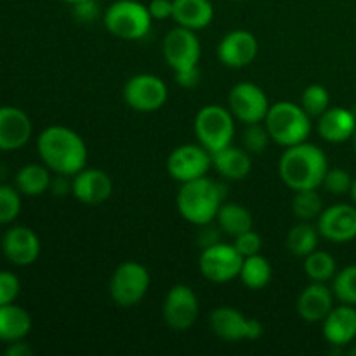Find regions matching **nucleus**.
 <instances>
[{
  "label": "nucleus",
  "mask_w": 356,
  "mask_h": 356,
  "mask_svg": "<svg viewBox=\"0 0 356 356\" xmlns=\"http://www.w3.org/2000/svg\"><path fill=\"white\" fill-rule=\"evenodd\" d=\"M37 152L42 163L54 174L73 177L86 169L87 146L79 132L65 125H51L37 138Z\"/></svg>",
  "instance_id": "f257e3e1"
},
{
  "label": "nucleus",
  "mask_w": 356,
  "mask_h": 356,
  "mask_svg": "<svg viewBox=\"0 0 356 356\" xmlns=\"http://www.w3.org/2000/svg\"><path fill=\"white\" fill-rule=\"evenodd\" d=\"M327 170L329 160L323 149L308 141L285 148L278 163V174L292 191L318 190Z\"/></svg>",
  "instance_id": "f03ea898"
},
{
  "label": "nucleus",
  "mask_w": 356,
  "mask_h": 356,
  "mask_svg": "<svg viewBox=\"0 0 356 356\" xmlns=\"http://www.w3.org/2000/svg\"><path fill=\"white\" fill-rule=\"evenodd\" d=\"M225 198V186L204 176L181 184L177 191V211L195 226H205L216 221L219 207Z\"/></svg>",
  "instance_id": "7ed1b4c3"
},
{
  "label": "nucleus",
  "mask_w": 356,
  "mask_h": 356,
  "mask_svg": "<svg viewBox=\"0 0 356 356\" xmlns=\"http://www.w3.org/2000/svg\"><path fill=\"white\" fill-rule=\"evenodd\" d=\"M271 141L289 148L308 141L312 134V117L305 111L301 104L291 101H278L271 104L264 118Z\"/></svg>",
  "instance_id": "20e7f679"
},
{
  "label": "nucleus",
  "mask_w": 356,
  "mask_h": 356,
  "mask_svg": "<svg viewBox=\"0 0 356 356\" xmlns=\"http://www.w3.org/2000/svg\"><path fill=\"white\" fill-rule=\"evenodd\" d=\"M152 16L138 0H117L103 14L104 28L122 40H141L149 33Z\"/></svg>",
  "instance_id": "39448f33"
},
{
  "label": "nucleus",
  "mask_w": 356,
  "mask_h": 356,
  "mask_svg": "<svg viewBox=\"0 0 356 356\" xmlns=\"http://www.w3.org/2000/svg\"><path fill=\"white\" fill-rule=\"evenodd\" d=\"M193 127L198 145L204 146L212 155L233 143L235 117L228 108H222L219 104H207L198 110Z\"/></svg>",
  "instance_id": "423d86ee"
},
{
  "label": "nucleus",
  "mask_w": 356,
  "mask_h": 356,
  "mask_svg": "<svg viewBox=\"0 0 356 356\" xmlns=\"http://www.w3.org/2000/svg\"><path fill=\"white\" fill-rule=\"evenodd\" d=\"M149 282L152 277L148 268L136 261H125L118 264L111 275L108 291L115 305L120 308H132L143 301L149 289Z\"/></svg>",
  "instance_id": "0eeeda50"
},
{
  "label": "nucleus",
  "mask_w": 356,
  "mask_h": 356,
  "mask_svg": "<svg viewBox=\"0 0 356 356\" xmlns=\"http://www.w3.org/2000/svg\"><path fill=\"white\" fill-rule=\"evenodd\" d=\"M243 257L240 256L235 245L229 243H212V245L204 247L198 259V268H200L202 277L207 278L214 284H228L235 280L240 275Z\"/></svg>",
  "instance_id": "6e6552de"
},
{
  "label": "nucleus",
  "mask_w": 356,
  "mask_h": 356,
  "mask_svg": "<svg viewBox=\"0 0 356 356\" xmlns=\"http://www.w3.org/2000/svg\"><path fill=\"white\" fill-rule=\"evenodd\" d=\"M169 97L167 83L152 73H139L131 76L124 86V101L129 108L141 113L160 110Z\"/></svg>",
  "instance_id": "1a4fd4ad"
},
{
  "label": "nucleus",
  "mask_w": 356,
  "mask_h": 356,
  "mask_svg": "<svg viewBox=\"0 0 356 356\" xmlns=\"http://www.w3.org/2000/svg\"><path fill=\"white\" fill-rule=\"evenodd\" d=\"M270 106L266 92L256 83L240 82L229 90L228 110L236 120L245 125L264 122Z\"/></svg>",
  "instance_id": "9d476101"
},
{
  "label": "nucleus",
  "mask_w": 356,
  "mask_h": 356,
  "mask_svg": "<svg viewBox=\"0 0 356 356\" xmlns=\"http://www.w3.org/2000/svg\"><path fill=\"white\" fill-rule=\"evenodd\" d=\"M211 167L212 155L202 145H181L167 159V172L181 184L207 176Z\"/></svg>",
  "instance_id": "9b49d317"
},
{
  "label": "nucleus",
  "mask_w": 356,
  "mask_h": 356,
  "mask_svg": "<svg viewBox=\"0 0 356 356\" xmlns=\"http://www.w3.org/2000/svg\"><path fill=\"white\" fill-rule=\"evenodd\" d=\"M200 313L198 298L193 289L184 284H177L170 287L163 299L162 315L167 325L176 332H184L195 325Z\"/></svg>",
  "instance_id": "f8f14e48"
},
{
  "label": "nucleus",
  "mask_w": 356,
  "mask_h": 356,
  "mask_svg": "<svg viewBox=\"0 0 356 356\" xmlns=\"http://www.w3.org/2000/svg\"><path fill=\"white\" fill-rule=\"evenodd\" d=\"M162 52L167 65L174 72H179V70L198 66L202 56V45L193 30L176 26L163 38Z\"/></svg>",
  "instance_id": "ddd939ff"
},
{
  "label": "nucleus",
  "mask_w": 356,
  "mask_h": 356,
  "mask_svg": "<svg viewBox=\"0 0 356 356\" xmlns=\"http://www.w3.org/2000/svg\"><path fill=\"white\" fill-rule=\"evenodd\" d=\"M320 236L334 243L356 240V205L336 204L323 209L316 219Z\"/></svg>",
  "instance_id": "4468645a"
},
{
  "label": "nucleus",
  "mask_w": 356,
  "mask_h": 356,
  "mask_svg": "<svg viewBox=\"0 0 356 356\" xmlns=\"http://www.w3.org/2000/svg\"><path fill=\"white\" fill-rule=\"evenodd\" d=\"M40 238L28 226H13L2 236V252L16 266H30L40 256Z\"/></svg>",
  "instance_id": "2eb2a0df"
},
{
  "label": "nucleus",
  "mask_w": 356,
  "mask_h": 356,
  "mask_svg": "<svg viewBox=\"0 0 356 356\" xmlns=\"http://www.w3.org/2000/svg\"><path fill=\"white\" fill-rule=\"evenodd\" d=\"M259 44L254 33L247 30H233L218 44V59L228 68H245L256 59Z\"/></svg>",
  "instance_id": "dca6fc26"
},
{
  "label": "nucleus",
  "mask_w": 356,
  "mask_h": 356,
  "mask_svg": "<svg viewBox=\"0 0 356 356\" xmlns=\"http://www.w3.org/2000/svg\"><path fill=\"white\" fill-rule=\"evenodd\" d=\"M72 193L82 204L101 205L113 193V181L101 169H82L72 177Z\"/></svg>",
  "instance_id": "f3484780"
},
{
  "label": "nucleus",
  "mask_w": 356,
  "mask_h": 356,
  "mask_svg": "<svg viewBox=\"0 0 356 356\" xmlns=\"http://www.w3.org/2000/svg\"><path fill=\"white\" fill-rule=\"evenodd\" d=\"M33 124L23 110L0 106V152H16L30 141Z\"/></svg>",
  "instance_id": "a211bd4d"
},
{
  "label": "nucleus",
  "mask_w": 356,
  "mask_h": 356,
  "mask_svg": "<svg viewBox=\"0 0 356 356\" xmlns=\"http://www.w3.org/2000/svg\"><path fill=\"white\" fill-rule=\"evenodd\" d=\"M323 337L329 344L337 348L348 346L356 339V306H334L323 320Z\"/></svg>",
  "instance_id": "6ab92c4d"
},
{
  "label": "nucleus",
  "mask_w": 356,
  "mask_h": 356,
  "mask_svg": "<svg viewBox=\"0 0 356 356\" xmlns=\"http://www.w3.org/2000/svg\"><path fill=\"white\" fill-rule=\"evenodd\" d=\"M334 299L336 298H334L332 289L327 287L322 282H313L299 294L298 305H296L298 315L309 323L323 322L330 309L334 308Z\"/></svg>",
  "instance_id": "aec40b11"
},
{
  "label": "nucleus",
  "mask_w": 356,
  "mask_h": 356,
  "mask_svg": "<svg viewBox=\"0 0 356 356\" xmlns=\"http://www.w3.org/2000/svg\"><path fill=\"white\" fill-rule=\"evenodd\" d=\"M356 131L353 110L343 106H330L318 117V134L327 143H346Z\"/></svg>",
  "instance_id": "412c9836"
},
{
  "label": "nucleus",
  "mask_w": 356,
  "mask_h": 356,
  "mask_svg": "<svg viewBox=\"0 0 356 356\" xmlns=\"http://www.w3.org/2000/svg\"><path fill=\"white\" fill-rule=\"evenodd\" d=\"M211 329L219 339L228 341V343H238V341L247 339V325L249 318L243 316L242 312L229 306H221L211 312L209 316Z\"/></svg>",
  "instance_id": "4be33fe9"
},
{
  "label": "nucleus",
  "mask_w": 356,
  "mask_h": 356,
  "mask_svg": "<svg viewBox=\"0 0 356 356\" xmlns=\"http://www.w3.org/2000/svg\"><path fill=\"white\" fill-rule=\"evenodd\" d=\"M212 167L225 179L242 181L252 170V160H250V153L243 146L238 148V146L229 145L219 152L212 153Z\"/></svg>",
  "instance_id": "5701e85b"
},
{
  "label": "nucleus",
  "mask_w": 356,
  "mask_h": 356,
  "mask_svg": "<svg viewBox=\"0 0 356 356\" xmlns=\"http://www.w3.org/2000/svg\"><path fill=\"white\" fill-rule=\"evenodd\" d=\"M172 19L188 30H204L214 19L211 0H174Z\"/></svg>",
  "instance_id": "b1692460"
},
{
  "label": "nucleus",
  "mask_w": 356,
  "mask_h": 356,
  "mask_svg": "<svg viewBox=\"0 0 356 356\" xmlns=\"http://www.w3.org/2000/svg\"><path fill=\"white\" fill-rule=\"evenodd\" d=\"M31 330V316L21 306L3 305L0 306V341L14 343L24 339Z\"/></svg>",
  "instance_id": "393cba45"
},
{
  "label": "nucleus",
  "mask_w": 356,
  "mask_h": 356,
  "mask_svg": "<svg viewBox=\"0 0 356 356\" xmlns=\"http://www.w3.org/2000/svg\"><path fill=\"white\" fill-rule=\"evenodd\" d=\"M51 172L52 170L45 163H28L17 170L14 183L21 195L38 197L51 188Z\"/></svg>",
  "instance_id": "a878e982"
},
{
  "label": "nucleus",
  "mask_w": 356,
  "mask_h": 356,
  "mask_svg": "<svg viewBox=\"0 0 356 356\" xmlns=\"http://www.w3.org/2000/svg\"><path fill=\"white\" fill-rule=\"evenodd\" d=\"M216 222H218L219 229L222 233L233 236V238L242 235L243 232H249L254 226V219L249 209L240 204H235V202H228V204L222 202V205L218 211V216H216Z\"/></svg>",
  "instance_id": "bb28decb"
},
{
  "label": "nucleus",
  "mask_w": 356,
  "mask_h": 356,
  "mask_svg": "<svg viewBox=\"0 0 356 356\" xmlns=\"http://www.w3.org/2000/svg\"><path fill=\"white\" fill-rule=\"evenodd\" d=\"M271 277H273V270H271V264L266 257L261 256V254L243 257L238 278L247 289L261 291L270 284Z\"/></svg>",
  "instance_id": "cd10ccee"
},
{
  "label": "nucleus",
  "mask_w": 356,
  "mask_h": 356,
  "mask_svg": "<svg viewBox=\"0 0 356 356\" xmlns=\"http://www.w3.org/2000/svg\"><path fill=\"white\" fill-rule=\"evenodd\" d=\"M318 229L316 226H312L308 221H301L299 225H296L294 228H291V232L287 233V240H285V245L287 250L296 257H302L305 259L308 254H312L313 250H316L318 245Z\"/></svg>",
  "instance_id": "c85d7f7f"
},
{
  "label": "nucleus",
  "mask_w": 356,
  "mask_h": 356,
  "mask_svg": "<svg viewBox=\"0 0 356 356\" xmlns=\"http://www.w3.org/2000/svg\"><path fill=\"white\" fill-rule=\"evenodd\" d=\"M305 273L312 282L327 284L337 273V264L332 254L327 250H313L305 257Z\"/></svg>",
  "instance_id": "c756f323"
},
{
  "label": "nucleus",
  "mask_w": 356,
  "mask_h": 356,
  "mask_svg": "<svg viewBox=\"0 0 356 356\" xmlns=\"http://www.w3.org/2000/svg\"><path fill=\"white\" fill-rule=\"evenodd\" d=\"M323 211L322 197L316 190H301L294 191L292 198V212L299 221H313L318 219V216Z\"/></svg>",
  "instance_id": "7c9ffc66"
},
{
  "label": "nucleus",
  "mask_w": 356,
  "mask_h": 356,
  "mask_svg": "<svg viewBox=\"0 0 356 356\" xmlns=\"http://www.w3.org/2000/svg\"><path fill=\"white\" fill-rule=\"evenodd\" d=\"M332 292L339 302L356 306V264L337 271L332 278Z\"/></svg>",
  "instance_id": "2f4dec72"
},
{
  "label": "nucleus",
  "mask_w": 356,
  "mask_h": 356,
  "mask_svg": "<svg viewBox=\"0 0 356 356\" xmlns=\"http://www.w3.org/2000/svg\"><path fill=\"white\" fill-rule=\"evenodd\" d=\"M301 106L305 108V111L309 117L318 118L320 115L325 113L330 108L329 90L323 86H320V83L308 86L301 94Z\"/></svg>",
  "instance_id": "473e14b6"
},
{
  "label": "nucleus",
  "mask_w": 356,
  "mask_h": 356,
  "mask_svg": "<svg viewBox=\"0 0 356 356\" xmlns=\"http://www.w3.org/2000/svg\"><path fill=\"white\" fill-rule=\"evenodd\" d=\"M21 212V193L16 186L0 184V225L16 221Z\"/></svg>",
  "instance_id": "72a5a7b5"
},
{
  "label": "nucleus",
  "mask_w": 356,
  "mask_h": 356,
  "mask_svg": "<svg viewBox=\"0 0 356 356\" xmlns=\"http://www.w3.org/2000/svg\"><path fill=\"white\" fill-rule=\"evenodd\" d=\"M271 138L264 122L259 124H249L242 134V145L250 155H259L270 145Z\"/></svg>",
  "instance_id": "f704fd0d"
},
{
  "label": "nucleus",
  "mask_w": 356,
  "mask_h": 356,
  "mask_svg": "<svg viewBox=\"0 0 356 356\" xmlns=\"http://www.w3.org/2000/svg\"><path fill=\"white\" fill-rule=\"evenodd\" d=\"M322 186L332 195H346L350 193L351 186H353V177L348 170L339 169V167H336V169L329 167L325 177H323Z\"/></svg>",
  "instance_id": "c9c22d12"
},
{
  "label": "nucleus",
  "mask_w": 356,
  "mask_h": 356,
  "mask_svg": "<svg viewBox=\"0 0 356 356\" xmlns=\"http://www.w3.org/2000/svg\"><path fill=\"white\" fill-rule=\"evenodd\" d=\"M233 245H235V249L238 250L242 257L256 256L263 249V238H261L259 233H256L254 229H249V232H243L242 235L235 236V243Z\"/></svg>",
  "instance_id": "e433bc0d"
},
{
  "label": "nucleus",
  "mask_w": 356,
  "mask_h": 356,
  "mask_svg": "<svg viewBox=\"0 0 356 356\" xmlns=\"http://www.w3.org/2000/svg\"><path fill=\"white\" fill-rule=\"evenodd\" d=\"M21 292V282L10 271H0V306L10 305Z\"/></svg>",
  "instance_id": "4c0bfd02"
},
{
  "label": "nucleus",
  "mask_w": 356,
  "mask_h": 356,
  "mask_svg": "<svg viewBox=\"0 0 356 356\" xmlns=\"http://www.w3.org/2000/svg\"><path fill=\"white\" fill-rule=\"evenodd\" d=\"M73 7V17L79 23L90 24L97 19L99 16V2L97 0H82V2L75 3Z\"/></svg>",
  "instance_id": "58836bf2"
},
{
  "label": "nucleus",
  "mask_w": 356,
  "mask_h": 356,
  "mask_svg": "<svg viewBox=\"0 0 356 356\" xmlns=\"http://www.w3.org/2000/svg\"><path fill=\"white\" fill-rule=\"evenodd\" d=\"M146 7H148L152 19H170L174 13V0H152Z\"/></svg>",
  "instance_id": "ea45409f"
},
{
  "label": "nucleus",
  "mask_w": 356,
  "mask_h": 356,
  "mask_svg": "<svg viewBox=\"0 0 356 356\" xmlns=\"http://www.w3.org/2000/svg\"><path fill=\"white\" fill-rule=\"evenodd\" d=\"M174 79H176V82L179 83L181 87L191 89V87H195L198 82H200V72H198V66L174 72Z\"/></svg>",
  "instance_id": "a19ab883"
},
{
  "label": "nucleus",
  "mask_w": 356,
  "mask_h": 356,
  "mask_svg": "<svg viewBox=\"0 0 356 356\" xmlns=\"http://www.w3.org/2000/svg\"><path fill=\"white\" fill-rule=\"evenodd\" d=\"M49 190L52 191V195L56 197H65L72 191V181H70V176H63V174H56L54 179L51 181V188Z\"/></svg>",
  "instance_id": "79ce46f5"
},
{
  "label": "nucleus",
  "mask_w": 356,
  "mask_h": 356,
  "mask_svg": "<svg viewBox=\"0 0 356 356\" xmlns=\"http://www.w3.org/2000/svg\"><path fill=\"white\" fill-rule=\"evenodd\" d=\"M7 356H31L33 355V350L28 343H24V339L14 341V343H9L6 350Z\"/></svg>",
  "instance_id": "37998d69"
},
{
  "label": "nucleus",
  "mask_w": 356,
  "mask_h": 356,
  "mask_svg": "<svg viewBox=\"0 0 356 356\" xmlns=\"http://www.w3.org/2000/svg\"><path fill=\"white\" fill-rule=\"evenodd\" d=\"M264 334V327L259 320L249 318V325H247V339L257 341Z\"/></svg>",
  "instance_id": "c03bdc74"
},
{
  "label": "nucleus",
  "mask_w": 356,
  "mask_h": 356,
  "mask_svg": "<svg viewBox=\"0 0 356 356\" xmlns=\"http://www.w3.org/2000/svg\"><path fill=\"white\" fill-rule=\"evenodd\" d=\"M350 195H351V200H353V204L356 205V179H353V186H351Z\"/></svg>",
  "instance_id": "a18cd8bd"
},
{
  "label": "nucleus",
  "mask_w": 356,
  "mask_h": 356,
  "mask_svg": "<svg viewBox=\"0 0 356 356\" xmlns=\"http://www.w3.org/2000/svg\"><path fill=\"white\" fill-rule=\"evenodd\" d=\"M63 2H66V3H70V6H75V3H79V2H82V0H63Z\"/></svg>",
  "instance_id": "49530a36"
},
{
  "label": "nucleus",
  "mask_w": 356,
  "mask_h": 356,
  "mask_svg": "<svg viewBox=\"0 0 356 356\" xmlns=\"http://www.w3.org/2000/svg\"><path fill=\"white\" fill-rule=\"evenodd\" d=\"M351 143H353V149H355V153H356V131H355L353 138H351Z\"/></svg>",
  "instance_id": "de8ad7c7"
},
{
  "label": "nucleus",
  "mask_w": 356,
  "mask_h": 356,
  "mask_svg": "<svg viewBox=\"0 0 356 356\" xmlns=\"http://www.w3.org/2000/svg\"><path fill=\"white\" fill-rule=\"evenodd\" d=\"M348 355L356 356V346H355V348H351V350H348Z\"/></svg>",
  "instance_id": "09e8293b"
},
{
  "label": "nucleus",
  "mask_w": 356,
  "mask_h": 356,
  "mask_svg": "<svg viewBox=\"0 0 356 356\" xmlns=\"http://www.w3.org/2000/svg\"><path fill=\"white\" fill-rule=\"evenodd\" d=\"M353 113H355V117H356V106L353 108Z\"/></svg>",
  "instance_id": "8fccbe9b"
},
{
  "label": "nucleus",
  "mask_w": 356,
  "mask_h": 356,
  "mask_svg": "<svg viewBox=\"0 0 356 356\" xmlns=\"http://www.w3.org/2000/svg\"><path fill=\"white\" fill-rule=\"evenodd\" d=\"M236 2H243V0H236Z\"/></svg>",
  "instance_id": "3c124183"
}]
</instances>
